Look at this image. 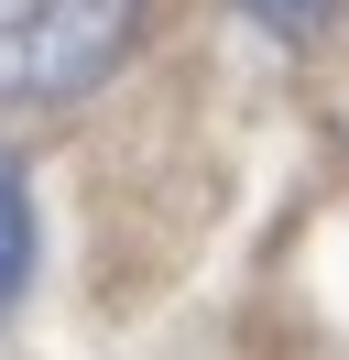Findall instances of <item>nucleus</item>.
<instances>
[{
	"instance_id": "nucleus-2",
	"label": "nucleus",
	"mask_w": 349,
	"mask_h": 360,
	"mask_svg": "<svg viewBox=\"0 0 349 360\" xmlns=\"http://www.w3.org/2000/svg\"><path fill=\"white\" fill-rule=\"evenodd\" d=\"M22 273H33V186H22V164L0 153V306L22 295Z\"/></svg>"
},
{
	"instance_id": "nucleus-3",
	"label": "nucleus",
	"mask_w": 349,
	"mask_h": 360,
	"mask_svg": "<svg viewBox=\"0 0 349 360\" xmlns=\"http://www.w3.org/2000/svg\"><path fill=\"white\" fill-rule=\"evenodd\" d=\"M240 11H251L262 33H284V44H305V33L327 22V0H240Z\"/></svg>"
},
{
	"instance_id": "nucleus-1",
	"label": "nucleus",
	"mask_w": 349,
	"mask_h": 360,
	"mask_svg": "<svg viewBox=\"0 0 349 360\" xmlns=\"http://www.w3.org/2000/svg\"><path fill=\"white\" fill-rule=\"evenodd\" d=\"M142 0H0V98H77L131 55Z\"/></svg>"
}]
</instances>
